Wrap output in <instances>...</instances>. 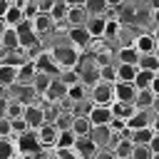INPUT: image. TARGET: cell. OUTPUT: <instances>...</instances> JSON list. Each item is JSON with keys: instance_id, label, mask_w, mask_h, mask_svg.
<instances>
[{"instance_id": "91938a15", "label": "cell", "mask_w": 159, "mask_h": 159, "mask_svg": "<svg viewBox=\"0 0 159 159\" xmlns=\"http://www.w3.org/2000/svg\"><path fill=\"white\" fill-rule=\"evenodd\" d=\"M154 159H159V154H154Z\"/></svg>"}, {"instance_id": "30bf717a", "label": "cell", "mask_w": 159, "mask_h": 159, "mask_svg": "<svg viewBox=\"0 0 159 159\" xmlns=\"http://www.w3.org/2000/svg\"><path fill=\"white\" fill-rule=\"evenodd\" d=\"M32 62H35V67H37L40 72H50V75H55V77L62 72V70H60V65L55 62V57H52V52H50V50H42Z\"/></svg>"}, {"instance_id": "b9f144b4", "label": "cell", "mask_w": 159, "mask_h": 159, "mask_svg": "<svg viewBox=\"0 0 159 159\" xmlns=\"http://www.w3.org/2000/svg\"><path fill=\"white\" fill-rule=\"evenodd\" d=\"M0 137H12V119L0 117Z\"/></svg>"}, {"instance_id": "3957f363", "label": "cell", "mask_w": 159, "mask_h": 159, "mask_svg": "<svg viewBox=\"0 0 159 159\" xmlns=\"http://www.w3.org/2000/svg\"><path fill=\"white\" fill-rule=\"evenodd\" d=\"M15 144H17V154H22L25 159H32L35 154L42 152V144L37 139V129H27V132L17 134V142Z\"/></svg>"}, {"instance_id": "816d5d0a", "label": "cell", "mask_w": 159, "mask_h": 159, "mask_svg": "<svg viewBox=\"0 0 159 159\" xmlns=\"http://www.w3.org/2000/svg\"><path fill=\"white\" fill-rule=\"evenodd\" d=\"M152 129L159 134V114H154V117H152Z\"/></svg>"}, {"instance_id": "e0dca14e", "label": "cell", "mask_w": 159, "mask_h": 159, "mask_svg": "<svg viewBox=\"0 0 159 159\" xmlns=\"http://www.w3.org/2000/svg\"><path fill=\"white\" fill-rule=\"evenodd\" d=\"M87 20H89V12H87V7L82 5V7H70L65 22H67L70 27H80V25H87Z\"/></svg>"}, {"instance_id": "9f6ffc18", "label": "cell", "mask_w": 159, "mask_h": 159, "mask_svg": "<svg viewBox=\"0 0 159 159\" xmlns=\"http://www.w3.org/2000/svg\"><path fill=\"white\" fill-rule=\"evenodd\" d=\"M152 10H159V0H152Z\"/></svg>"}, {"instance_id": "d4e9b609", "label": "cell", "mask_w": 159, "mask_h": 159, "mask_svg": "<svg viewBox=\"0 0 159 159\" xmlns=\"http://www.w3.org/2000/svg\"><path fill=\"white\" fill-rule=\"evenodd\" d=\"M154 92H152V87L149 89H137V97H134V107L137 109H152V104H154Z\"/></svg>"}, {"instance_id": "681fc988", "label": "cell", "mask_w": 159, "mask_h": 159, "mask_svg": "<svg viewBox=\"0 0 159 159\" xmlns=\"http://www.w3.org/2000/svg\"><path fill=\"white\" fill-rule=\"evenodd\" d=\"M70 7H82V5H87V0H65Z\"/></svg>"}, {"instance_id": "2e32d148", "label": "cell", "mask_w": 159, "mask_h": 159, "mask_svg": "<svg viewBox=\"0 0 159 159\" xmlns=\"http://www.w3.org/2000/svg\"><path fill=\"white\" fill-rule=\"evenodd\" d=\"M97 144H94V139L87 134V137H77V142H75V152L82 157V159H92L94 154H97Z\"/></svg>"}, {"instance_id": "4316f807", "label": "cell", "mask_w": 159, "mask_h": 159, "mask_svg": "<svg viewBox=\"0 0 159 159\" xmlns=\"http://www.w3.org/2000/svg\"><path fill=\"white\" fill-rule=\"evenodd\" d=\"M154 77H157V72L139 67V72H137V77H134V87H137V89H149L152 82H154Z\"/></svg>"}, {"instance_id": "6f0895ef", "label": "cell", "mask_w": 159, "mask_h": 159, "mask_svg": "<svg viewBox=\"0 0 159 159\" xmlns=\"http://www.w3.org/2000/svg\"><path fill=\"white\" fill-rule=\"evenodd\" d=\"M154 52H157V57H159V42H157V50H154Z\"/></svg>"}, {"instance_id": "836d02e7", "label": "cell", "mask_w": 159, "mask_h": 159, "mask_svg": "<svg viewBox=\"0 0 159 159\" xmlns=\"http://www.w3.org/2000/svg\"><path fill=\"white\" fill-rule=\"evenodd\" d=\"M17 157V144L10 137H0V159H12Z\"/></svg>"}, {"instance_id": "7a4b0ae2", "label": "cell", "mask_w": 159, "mask_h": 159, "mask_svg": "<svg viewBox=\"0 0 159 159\" xmlns=\"http://www.w3.org/2000/svg\"><path fill=\"white\" fill-rule=\"evenodd\" d=\"M77 75H80V80L87 84V87H92V84H97L99 82V65H97V60H94V55H84L82 52V57H80V62H77Z\"/></svg>"}, {"instance_id": "8992f818", "label": "cell", "mask_w": 159, "mask_h": 159, "mask_svg": "<svg viewBox=\"0 0 159 159\" xmlns=\"http://www.w3.org/2000/svg\"><path fill=\"white\" fill-rule=\"evenodd\" d=\"M67 40H70L77 50L87 52V47H89V42H92V35H89L87 25H80V27H67Z\"/></svg>"}, {"instance_id": "f6af8a7d", "label": "cell", "mask_w": 159, "mask_h": 159, "mask_svg": "<svg viewBox=\"0 0 159 159\" xmlns=\"http://www.w3.org/2000/svg\"><path fill=\"white\" fill-rule=\"evenodd\" d=\"M35 2H37V7H40L42 12H50V7H52L57 0H35Z\"/></svg>"}, {"instance_id": "cb8c5ba5", "label": "cell", "mask_w": 159, "mask_h": 159, "mask_svg": "<svg viewBox=\"0 0 159 159\" xmlns=\"http://www.w3.org/2000/svg\"><path fill=\"white\" fill-rule=\"evenodd\" d=\"M137 72H139V65H129V62H117V77H119L122 82H134Z\"/></svg>"}, {"instance_id": "5bb4252c", "label": "cell", "mask_w": 159, "mask_h": 159, "mask_svg": "<svg viewBox=\"0 0 159 159\" xmlns=\"http://www.w3.org/2000/svg\"><path fill=\"white\" fill-rule=\"evenodd\" d=\"M47 102H62V99H67V84L60 80V77H55L52 80V84L47 87V92L42 94Z\"/></svg>"}, {"instance_id": "277c9868", "label": "cell", "mask_w": 159, "mask_h": 159, "mask_svg": "<svg viewBox=\"0 0 159 159\" xmlns=\"http://www.w3.org/2000/svg\"><path fill=\"white\" fill-rule=\"evenodd\" d=\"M17 27V32H20V47L22 50H32V47H37L40 45V35L35 32V25H32V20H22V22H17L15 25Z\"/></svg>"}, {"instance_id": "1f68e13d", "label": "cell", "mask_w": 159, "mask_h": 159, "mask_svg": "<svg viewBox=\"0 0 159 159\" xmlns=\"http://www.w3.org/2000/svg\"><path fill=\"white\" fill-rule=\"evenodd\" d=\"M75 112L72 109H60V114H57V119H55V124H57V129L62 132V129H72V124H75Z\"/></svg>"}, {"instance_id": "7dc6e473", "label": "cell", "mask_w": 159, "mask_h": 159, "mask_svg": "<svg viewBox=\"0 0 159 159\" xmlns=\"http://www.w3.org/2000/svg\"><path fill=\"white\" fill-rule=\"evenodd\" d=\"M124 2H127V0H107V5H109L112 10H119V7L124 5Z\"/></svg>"}, {"instance_id": "db71d44e", "label": "cell", "mask_w": 159, "mask_h": 159, "mask_svg": "<svg viewBox=\"0 0 159 159\" xmlns=\"http://www.w3.org/2000/svg\"><path fill=\"white\" fill-rule=\"evenodd\" d=\"M152 112H154V114H159V94L154 97V104H152Z\"/></svg>"}, {"instance_id": "7c38bea8", "label": "cell", "mask_w": 159, "mask_h": 159, "mask_svg": "<svg viewBox=\"0 0 159 159\" xmlns=\"http://www.w3.org/2000/svg\"><path fill=\"white\" fill-rule=\"evenodd\" d=\"M32 25H35V32L42 37V35H50L52 30H55V17L50 15V12H37L35 17H32Z\"/></svg>"}, {"instance_id": "d6a6232c", "label": "cell", "mask_w": 159, "mask_h": 159, "mask_svg": "<svg viewBox=\"0 0 159 159\" xmlns=\"http://www.w3.org/2000/svg\"><path fill=\"white\" fill-rule=\"evenodd\" d=\"M154 129L152 127H142V129H132V142L134 144H149L152 139H154Z\"/></svg>"}, {"instance_id": "bcb514c9", "label": "cell", "mask_w": 159, "mask_h": 159, "mask_svg": "<svg viewBox=\"0 0 159 159\" xmlns=\"http://www.w3.org/2000/svg\"><path fill=\"white\" fill-rule=\"evenodd\" d=\"M10 5H12V0H0V17H5V15H7Z\"/></svg>"}, {"instance_id": "f1b7e54d", "label": "cell", "mask_w": 159, "mask_h": 159, "mask_svg": "<svg viewBox=\"0 0 159 159\" xmlns=\"http://www.w3.org/2000/svg\"><path fill=\"white\" fill-rule=\"evenodd\" d=\"M112 112H114V117H122V119H129L134 112H137V107L132 104V102H112Z\"/></svg>"}, {"instance_id": "7402d4cb", "label": "cell", "mask_w": 159, "mask_h": 159, "mask_svg": "<svg viewBox=\"0 0 159 159\" xmlns=\"http://www.w3.org/2000/svg\"><path fill=\"white\" fill-rule=\"evenodd\" d=\"M0 37H2V50H17L20 47V32H17V27L10 25Z\"/></svg>"}, {"instance_id": "4fadbf2b", "label": "cell", "mask_w": 159, "mask_h": 159, "mask_svg": "<svg viewBox=\"0 0 159 159\" xmlns=\"http://www.w3.org/2000/svg\"><path fill=\"white\" fill-rule=\"evenodd\" d=\"M132 45L137 47L139 55H147V52H154V50H157V37H154L152 32H139V35H134Z\"/></svg>"}, {"instance_id": "ac0fdd59", "label": "cell", "mask_w": 159, "mask_h": 159, "mask_svg": "<svg viewBox=\"0 0 159 159\" xmlns=\"http://www.w3.org/2000/svg\"><path fill=\"white\" fill-rule=\"evenodd\" d=\"M15 82H17V67L7 65V62H0V89H7Z\"/></svg>"}, {"instance_id": "ab89813d", "label": "cell", "mask_w": 159, "mask_h": 159, "mask_svg": "<svg viewBox=\"0 0 159 159\" xmlns=\"http://www.w3.org/2000/svg\"><path fill=\"white\" fill-rule=\"evenodd\" d=\"M25 102H20V99H10V107H7V117L10 119H15V117H22L25 114Z\"/></svg>"}, {"instance_id": "9c48e42d", "label": "cell", "mask_w": 159, "mask_h": 159, "mask_svg": "<svg viewBox=\"0 0 159 159\" xmlns=\"http://www.w3.org/2000/svg\"><path fill=\"white\" fill-rule=\"evenodd\" d=\"M87 117H89L92 127H99V124H109L112 117H114V112H112V104H92V109H89Z\"/></svg>"}, {"instance_id": "f35d334b", "label": "cell", "mask_w": 159, "mask_h": 159, "mask_svg": "<svg viewBox=\"0 0 159 159\" xmlns=\"http://www.w3.org/2000/svg\"><path fill=\"white\" fill-rule=\"evenodd\" d=\"M132 159H154V152L149 144H134L132 149Z\"/></svg>"}, {"instance_id": "484cf974", "label": "cell", "mask_w": 159, "mask_h": 159, "mask_svg": "<svg viewBox=\"0 0 159 159\" xmlns=\"http://www.w3.org/2000/svg\"><path fill=\"white\" fill-rule=\"evenodd\" d=\"M52 80H55V75H50V72H35V77H32V87L40 92V94H45L47 92V87L52 84Z\"/></svg>"}, {"instance_id": "11a10c76", "label": "cell", "mask_w": 159, "mask_h": 159, "mask_svg": "<svg viewBox=\"0 0 159 159\" xmlns=\"http://www.w3.org/2000/svg\"><path fill=\"white\" fill-rule=\"evenodd\" d=\"M152 35L157 37V42H159V22H154V27H152Z\"/></svg>"}, {"instance_id": "ba28073f", "label": "cell", "mask_w": 159, "mask_h": 159, "mask_svg": "<svg viewBox=\"0 0 159 159\" xmlns=\"http://www.w3.org/2000/svg\"><path fill=\"white\" fill-rule=\"evenodd\" d=\"M57 137H60V129H57V124H55V122H45V124L37 129V139H40L42 149H55Z\"/></svg>"}, {"instance_id": "f5cc1de1", "label": "cell", "mask_w": 159, "mask_h": 159, "mask_svg": "<svg viewBox=\"0 0 159 159\" xmlns=\"http://www.w3.org/2000/svg\"><path fill=\"white\" fill-rule=\"evenodd\" d=\"M7 27H10V25H7V20H5V17H0V35H2Z\"/></svg>"}, {"instance_id": "c3c4849f", "label": "cell", "mask_w": 159, "mask_h": 159, "mask_svg": "<svg viewBox=\"0 0 159 159\" xmlns=\"http://www.w3.org/2000/svg\"><path fill=\"white\" fill-rule=\"evenodd\" d=\"M149 147H152V152H154V154H159V134H154V139L149 142Z\"/></svg>"}, {"instance_id": "ee69618b", "label": "cell", "mask_w": 159, "mask_h": 159, "mask_svg": "<svg viewBox=\"0 0 159 159\" xmlns=\"http://www.w3.org/2000/svg\"><path fill=\"white\" fill-rule=\"evenodd\" d=\"M92 159H117V154H114L112 149H97V154H94Z\"/></svg>"}, {"instance_id": "7bdbcfd3", "label": "cell", "mask_w": 159, "mask_h": 159, "mask_svg": "<svg viewBox=\"0 0 159 159\" xmlns=\"http://www.w3.org/2000/svg\"><path fill=\"white\" fill-rule=\"evenodd\" d=\"M109 127L117 132V134H122L124 129H127V119H122V117H112V122H109Z\"/></svg>"}, {"instance_id": "94428289", "label": "cell", "mask_w": 159, "mask_h": 159, "mask_svg": "<svg viewBox=\"0 0 159 159\" xmlns=\"http://www.w3.org/2000/svg\"><path fill=\"white\" fill-rule=\"evenodd\" d=\"M127 159H132V157H127Z\"/></svg>"}, {"instance_id": "d6986e66", "label": "cell", "mask_w": 159, "mask_h": 159, "mask_svg": "<svg viewBox=\"0 0 159 159\" xmlns=\"http://www.w3.org/2000/svg\"><path fill=\"white\" fill-rule=\"evenodd\" d=\"M117 62H129V65H137L139 62V52L134 45H119L117 47Z\"/></svg>"}, {"instance_id": "4dcf8cb0", "label": "cell", "mask_w": 159, "mask_h": 159, "mask_svg": "<svg viewBox=\"0 0 159 159\" xmlns=\"http://www.w3.org/2000/svg\"><path fill=\"white\" fill-rule=\"evenodd\" d=\"M87 12H89V17H97V15H104L107 17V12L112 10L109 5H107V0H87Z\"/></svg>"}, {"instance_id": "44dd1931", "label": "cell", "mask_w": 159, "mask_h": 159, "mask_svg": "<svg viewBox=\"0 0 159 159\" xmlns=\"http://www.w3.org/2000/svg\"><path fill=\"white\" fill-rule=\"evenodd\" d=\"M87 30L92 37H104V30H107V17L104 15H97V17H89L87 20Z\"/></svg>"}, {"instance_id": "60d3db41", "label": "cell", "mask_w": 159, "mask_h": 159, "mask_svg": "<svg viewBox=\"0 0 159 159\" xmlns=\"http://www.w3.org/2000/svg\"><path fill=\"white\" fill-rule=\"evenodd\" d=\"M27 129H30V124H27L25 117H15V119H12V137H17V134H22V132H27Z\"/></svg>"}, {"instance_id": "74e56055", "label": "cell", "mask_w": 159, "mask_h": 159, "mask_svg": "<svg viewBox=\"0 0 159 159\" xmlns=\"http://www.w3.org/2000/svg\"><path fill=\"white\" fill-rule=\"evenodd\" d=\"M5 20H7V25H17V22H22L25 20V12H22V7H17V5H10V10H7V15H5Z\"/></svg>"}, {"instance_id": "9a60e30c", "label": "cell", "mask_w": 159, "mask_h": 159, "mask_svg": "<svg viewBox=\"0 0 159 159\" xmlns=\"http://www.w3.org/2000/svg\"><path fill=\"white\" fill-rule=\"evenodd\" d=\"M152 109H137L129 119H127V129H142V127H152Z\"/></svg>"}, {"instance_id": "d590c367", "label": "cell", "mask_w": 159, "mask_h": 159, "mask_svg": "<svg viewBox=\"0 0 159 159\" xmlns=\"http://www.w3.org/2000/svg\"><path fill=\"white\" fill-rule=\"evenodd\" d=\"M67 10H70V5H67L65 0H57V2L50 7V15L55 17V22H65V20H67Z\"/></svg>"}, {"instance_id": "8d00e7d4", "label": "cell", "mask_w": 159, "mask_h": 159, "mask_svg": "<svg viewBox=\"0 0 159 159\" xmlns=\"http://www.w3.org/2000/svg\"><path fill=\"white\" fill-rule=\"evenodd\" d=\"M99 80L102 82H117L119 77H117V62H109V65H102L99 67Z\"/></svg>"}, {"instance_id": "83f0119b", "label": "cell", "mask_w": 159, "mask_h": 159, "mask_svg": "<svg viewBox=\"0 0 159 159\" xmlns=\"http://www.w3.org/2000/svg\"><path fill=\"white\" fill-rule=\"evenodd\" d=\"M72 132H75L77 137H87V134L92 132L89 117H87V114H77V117H75V124H72Z\"/></svg>"}, {"instance_id": "ffe728a7", "label": "cell", "mask_w": 159, "mask_h": 159, "mask_svg": "<svg viewBox=\"0 0 159 159\" xmlns=\"http://www.w3.org/2000/svg\"><path fill=\"white\" fill-rule=\"evenodd\" d=\"M87 97H89V87H87L82 80L67 87V99H72V102H82V99H87Z\"/></svg>"}, {"instance_id": "6da1fadb", "label": "cell", "mask_w": 159, "mask_h": 159, "mask_svg": "<svg viewBox=\"0 0 159 159\" xmlns=\"http://www.w3.org/2000/svg\"><path fill=\"white\" fill-rule=\"evenodd\" d=\"M50 52H52L55 62L60 65V70H72V67H77V62H80V57H82V50H77L72 42L55 45Z\"/></svg>"}, {"instance_id": "52a82bcc", "label": "cell", "mask_w": 159, "mask_h": 159, "mask_svg": "<svg viewBox=\"0 0 159 159\" xmlns=\"http://www.w3.org/2000/svg\"><path fill=\"white\" fill-rule=\"evenodd\" d=\"M45 102V99H42ZM42 102H32V104H27L25 107V119H27V124H30V129H40L45 122H47V117H45V107H42Z\"/></svg>"}, {"instance_id": "e575fe53", "label": "cell", "mask_w": 159, "mask_h": 159, "mask_svg": "<svg viewBox=\"0 0 159 159\" xmlns=\"http://www.w3.org/2000/svg\"><path fill=\"white\" fill-rule=\"evenodd\" d=\"M142 70H152V72H159V57L157 52H147V55H139V62H137Z\"/></svg>"}, {"instance_id": "f546056e", "label": "cell", "mask_w": 159, "mask_h": 159, "mask_svg": "<svg viewBox=\"0 0 159 159\" xmlns=\"http://www.w3.org/2000/svg\"><path fill=\"white\" fill-rule=\"evenodd\" d=\"M75 142H77V134H75L72 129H62L60 137H57L55 149H75Z\"/></svg>"}, {"instance_id": "603a6c76", "label": "cell", "mask_w": 159, "mask_h": 159, "mask_svg": "<svg viewBox=\"0 0 159 159\" xmlns=\"http://www.w3.org/2000/svg\"><path fill=\"white\" fill-rule=\"evenodd\" d=\"M35 72H37V67H35V62H32V60L22 62V65L17 67V82H22V84H32Z\"/></svg>"}, {"instance_id": "680465c9", "label": "cell", "mask_w": 159, "mask_h": 159, "mask_svg": "<svg viewBox=\"0 0 159 159\" xmlns=\"http://www.w3.org/2000/svg\"><path fill=\"white\" fill-rule=\"evenodd\" d=\"M0 50H2V37H0Z\"/></svg>"}, {"instance_id": "8fae6325", "label": "cell", "mask_w": 159, "mask_h": 159, "mask_svg": "<svg viewBox=\"0 0 159 159\" xmlns=\"http://www.w3.org/2000/svg\"><path fill=\"white\" fill-rule=\"evenodd\" d=\"M134 97H137L134 82H122V80L114 82V99L117 102H132L134 104Z\"/></svg>"}, {"instance_id": "f907efd6", "label": "cell", "mask_w": 159, "mask_h": 159, "mask_svg": "<svg viewBox=\"0 0 159 159\" xmlns=\"http://www.w3.org/2000/svg\"><path fill=\"white\" fill-rule=\"evenodd\" d=\"M152 92L159 94V72H157V77H154V82H152Z\"/></svg>"}, {"instance_id": "5b68a950", "label": "cell", "mask_w": 159, "mask_h": 159, "mask_svg": "<svg viewBox=\"0 0 159 159\" xmlns=\"http://www.w3.org/2000/svg\"><path fill=\"white\" fill-rule=\"evenodd\" d=\"M89 99L92 104H112L114 102V84L112 82H97L89 87Z\"/></svg>"}]
</instances>
